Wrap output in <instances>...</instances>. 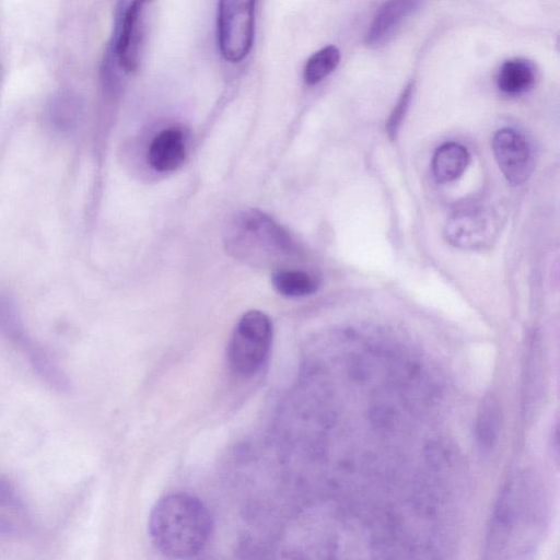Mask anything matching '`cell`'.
<instances>
[{
  "instance_id": "15",
  "label": "cell",
  "mask_w": 560,
  "mask_h": 560,
  "mask_svg": "<svg viewBox=\"0 0 560 560\" xmlns=\"http://www.w3.org/2000/svg\"><path fill=\"white\" fill-rule=\"evenodd\" d=\"M339 60V49L334 45L317 50L305 63L303 73L305 82L310 85L320 82L336 69Z\"/></svg>"
},
{
  "instance_id": "5",
  "label": "cell",
  "mask_w": 560,
  "mask_h": 560,
  "mask_svg": "<svg viewBox=\"0 0 560 560\" xmlns=\"http://www.w3.org/2000/svg\"><path fill=\"white\" fill-rule=\"evenodd\" d=\"M154 12L155 0H132L125 12L116 54L119 66L126 72H135L143 60Z\"/></svg>"
},
{
  "instance_id": "3",
  "label": "cell",
  "mask_w": 560,
  "mask_h": 560,
  "mask_svg": "<svg viewBox=\"0 0 560 560\" xmlns=\"http://www.w3.org/2000/svg\"><path fill=\"white\" fill-rule=\"evenodd\" d=\"M272 343V324L260 311H248L237 322L226 351L230 369L249 377L265 365Z\"/></svg>"
},
{
  "instance_id": "7",
  "label": "cell",
  "mask_w": 560,
  "mask_h": 560,
  "mask_svg": "<svg viewBox=\"0 0 560 560\" xmlns=\"http://www.w3.org/2000/svg\"><path fill=\"white\" fill-rule=\"evenodd\" d=\"M497 220L485 209H472L455 213L445 225V238L463 249H480L488 245L497 233Z\"/></svg>"
},
{
  "instance_id": "8",
  "label": "cell",
  "mask_w": 560,
  "mask_h": 560,
  "mask_svg": "<svg viewBox=\"0 0 560 560\" xmlns=\"http://www.w3.org/2000/svg\"><path fill=\"white\" fill-rule=\"evenodd\" d=\"M423 0H387L376 12L365 35L369 46L386 42L410 15L417 12Z\"/></svg>"
},
{
  "instance_id": "2",
  "label": "cell",
  "mask_w": 560,
  "mask_h": 560,
  "mask_svg": "<svg viewBox=\"0 0 560 560\" xmlns=\"http://www.w3.org/2000/svg\"><path fill=\"white\" fill-rule=\"evenodd\" d=\"M223 242L231 256L256 267L276 268L293 254L289 233L256 209L234 214L225 229Z\"/></svg>"
},
{
  "instance_id": "4",
  "label": "cell",
  "mask_w": 560,
  "mask_h": 560,
  "mask_svg": "<svg viewBox=\"0 0 560 560\" xmlns=\"http://www.w3.org/2000/svg\"><path fill=\"white\" fill-rule=\"evenodd\" d=\"M255 0L219 1V45L222 56L238 62L250 50L254 37Z\"/></svg>"
},
{
  "instance_id": "1",
  "label": "cell",
  "mask_w": 560,
  "mask_h": 560,
  "mask_svg": "<svg viewBox=\"0 0 560 560\" xmlns=\"http://www.w3.org/2000/svg\"><path fill=\"white\" fill-rule=\"evenodd\" d=\"M212 534V518L196 497L175 492L161 498L149 517L154 547L173 559H187L203 550Z\"/></svg>"
},
{
  "instance_id": "12",
  "label": "cell",
  "mask_w": 560,
  "mask_h": 560,
  "mask_svg": "<svg viewBox=\"0 0 560 560\" xmlns=\"http://www.w3.org/2000/svg\"><path fill=\"white\" fill-rule=\"evenodd\" d=\"M534 66L521 58L506 60L500 68L497 78L498 88L508 95H520L535 83Z\"/></svg>"
},
{
  "instance_id": "17",
  "label": "cell",
  "mask_w": 560,
  "mask_h": 560,
  "mask_svg": "<svg viewBox=\"0 0 560 560\" xmlns=\"http://www.w3.org/2000/svg\"><path fill=\"white\" fill-rule=\"evenodd\" d=\"M0 334L21 345H28L18 310L7 296H0Z\"/></svg>"
},
{
  "instance_id": "16",
  "label": "cell",
  "mask_w": 560,
  "mask_h": 560,
  "mask_svg": "<svg viewBox=\"0 0 560 560\" xmlns=\"http://www.w3.org/2000/svg\"><path fill=\"white\" fill-rule=\"evenodd\" d=\"M499 422L498 401L492 396H488L481 404L477 423V439L483 450L493 446L499 432Z\"/></svg>"
},
{
  "instance_id": "13",
  "label": "cell",
  "mask_w": 560,
  "mask_h": 560,
  "mask_svg": "<svg viewBox=\"0 0 560 560\" xmlns=\"http://www.w3.org/2000/svg\"><path fill=\"white\" fill-rule=\"evenodd\" d=\"M271 281L280 294L290 298L312 294L318 288V281L308 272L287 268L276 269Z\"/></svg>"
},
{
  "instance_id": "11",
  "label": "cell",
  "mask_w": 560,
  "mask_h": 560,
  "mask_svg": "<svg viewBox=\"0 0 560 560\" xmlns=\"http://www.w3.org/2000/svg\"><path fill=\"white\" fill-rule=\"evenodd\" d=\"M469 163L467 149L456 142L440 145L432 159V171L439 183H450L457 179Z\"/></svg>"
},
{
  "instance_id": "6",
  "label": "cell",
  "mask_w": 560,
  "mask_h": 560,
  "mask_svg": "<svg viewBox=\"0 0 560 560\" xmlns=\"http://www.w3.org/2000/svg\"><path fill=\"white\" fill-rule=\"evenodd\" d=\"M495 161L504 177L513 185L524 183L533 171V153L526 139L517 131L504 128L492 138Z\"/></svg>"
},
{
  "instance_id": "10",
  "label": "cell",
  "mask_w": 560,
  "mask_h": 560,
  "mask_svg": "<svg viewBox=\"0 0 560 560\" xmlns=\"http://www.w3.org/2000/svg\"><path fill=\"white\" fill-rule=\"evenodd\" d=\"M31 527V518L22 499L10 483L0 478V534L22 535Z\"/></svg>"
},
{
  "instance_id": "14",
  "label": "cell",
  "mask_w": 560,
  "mask_h": 560,
  "mask_svg": "<svg viewBox=\"0 0 560 560\" xmlns=\"http://www.w3.org/2000/svg\"><path fill=\"white\" fill-rule=\"evenodd\" d=\"M25 348H27L32 366L43 381L59 392H69L71 389V382L68 375L51 357L30 343Z\"/></svg>"
},
{
  "instance_id": "9",
  "label": "cell",
  "mask_w": 560,
  "mask_h": 560,
  "mask_svg": "<svg viewBox=\"0 0 560 560\" xmlns=\"http://www.w3.org/2000/svg\"><path fill=\"white\" fill-rule=\"evenodd\" d=\"M185 159V144L183 135L177 129L161 131L152 140L148 160L150 165L159 172L177 168Z\"/></svg>"
},
{
  "instance_id": "18",
  "label": "cell",
  "mask_w": 560,
  "mask_h": 560,
  "mask_svg": "<svg viewBox=\"0 0 560 560\" xmlns=\"http://www.w3.org/2000/svg\"><path fill=\"white\" fill-rule=\"evenodd\" d=\"M412 93L413 83H409L402 91L401 95L399 96L398 102L388 118L387 132L390 138H395L398 133L399 127L408 110Z\"/></svg>"
}]
</instances>
